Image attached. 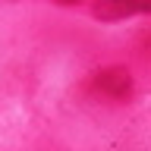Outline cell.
<instances>
[{
  "instance_id": "cell-1",
  "label": "cell",
  "mask_w": 151,
  "mask_h": 151,
  "mask_svg": "<svg viewBox=\"0 0 151 151\" xmlns=\"http://www.w3.org/2000/svg\"><path fill=\"white\" fill-rule=\"evenodd\" d=\"M151 0H98L91 6V13L101 22H120V19L139 16V13H148Z\"/></svg>"
},
{
  "instance_id": "cell-2",
  "label": "cell",
  "mask_w": 151,
  "mask_h": 151,
  "mask_svg": "<svg viewBox=\"0 0 151 151\" xmlns=\"http://www.w3.org/2000/svg\"><path fill=\"white\" fill-rule=\"evenodd\" d=\"M98 85H101L104 91H110L113 98H123V94H129L132 88V79L126 69H107V73L98 76Z\"/></svg>"
},
{
  "instance_id": "cell-3",
  "label": "cell",
  "mask_w": 151,
  "mask_h": 151,
  "mask_svg": "<svg viewBox=\"0 0 151 151\" xmlns=\"http://www.w3.org/2000/svg\"><path fill=\"white\" fill-rule=\"evenodd\" d=\"M60 3H76V0H60Z\"/></svg>"
}]
</instances>
